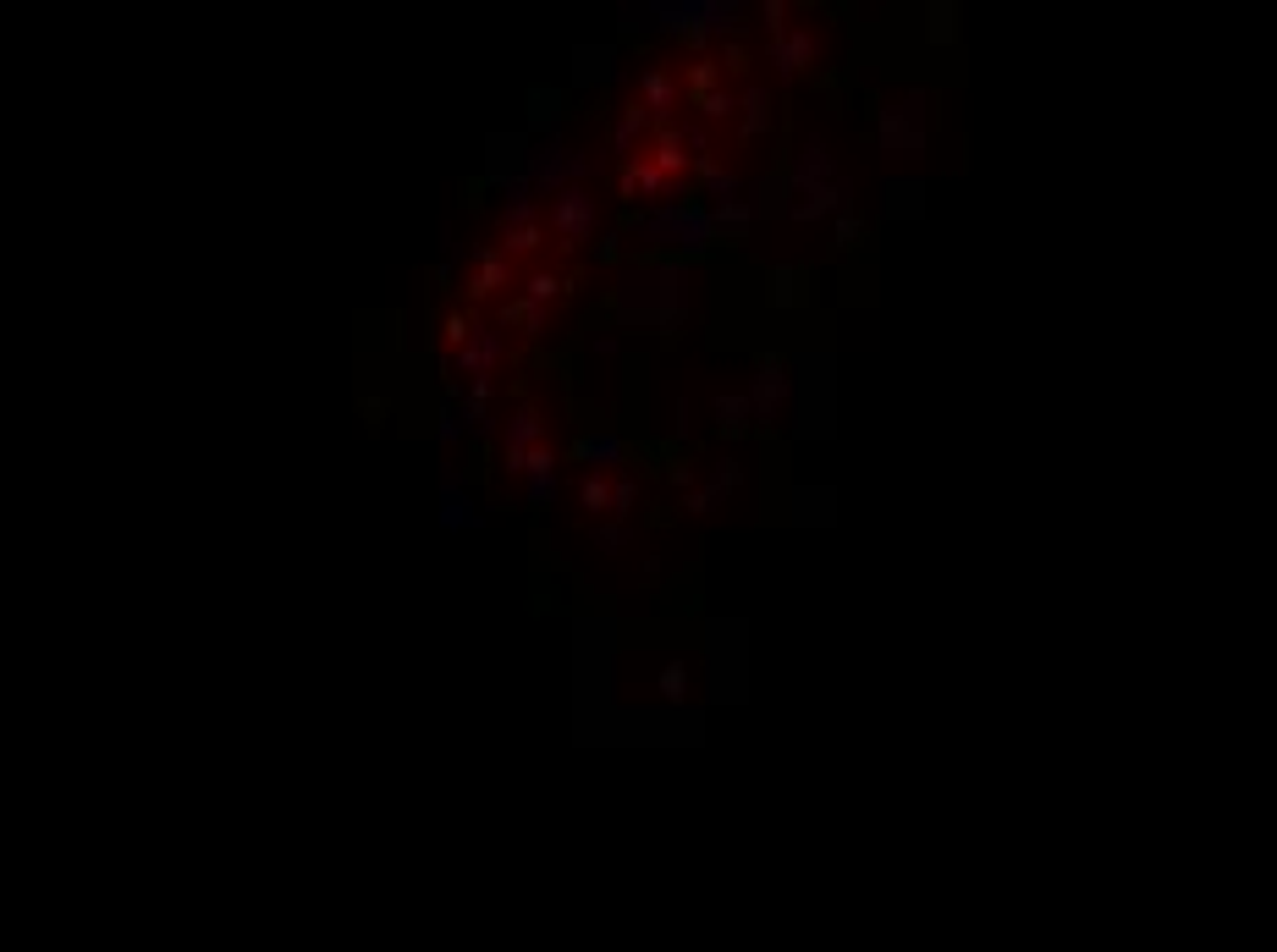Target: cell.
Segmentation results:
<instances>
[{
    "instance_id": "6da1fadb",
    "label": "cell",
    "mask_w": 1277,
    "mask_h": 952,
    "mask_svg": "<svg viewBox=\"0 0 1277 952\" xmlns=\"http://www.w3.org/2000/svg\"><path fill=\"white\" fill-rule=\"evenodd\" d=\"M545 226H551V238L557 248H584V242L595 238V199L584 193V187H562V193H551V209H545Z\"/></svg>"
},
{
    "instance_id": "7a4b0ae2",
    "label": "cell",
    "mask_w": 1277,
    "mask_h": 952,
    "mask_svg": "<svg viewBox=\"0 0 1277 952\" xmlns=\"http://www.w3.org/2000/svg\"><path fill=\"white\" fill-rule=\"evenodd\" d=\"M590 171H595V160H590V154L562 149V143H557V133H551V143H540L534 154H524V182L528 187H551V193H562V182H573V176H590Z\"/></svg>"
},
{
    "instance_id": "3957f363",
    "label": "cell",
    "mask_w": 1277,
    "mask_h": 952,
    "mask_svg": "<svg viewBox=\"0 0 1277 952\" xmlns=\"http://www.w3.org/2000/svg\"><path fill=\"white\" fill-rule=\"evenodd\" d=\"M645 232L650 238H672L678 248L699 254V248H711V209L705 205H678V199H672L655 221H645Z\"/></svg>"
},
{
    "instance_id": "277c9868",
    "label": "cell",
    "mask_w": 1277,
    "mask_h": 952,
    "mask_svg": "<svg viewBox=\"0 0 1277 952\" xmlns=\"http://www.w3.org/2000/svg\"><path fill=\"white\" fill-rule=\"evenodd\" d=\"M540 435H545L540 408H534V402H518V408L507 413V474H524V458L540 446Z\"/></svg>"
},
{
    "instance_id": "5b68a950",
    "label": "cell",
    "mask_w": 1277,
    "mask_h": 952,
    "mask_svg": "<svg viewBox=\"0 0 1277 952\" xmlns=\"http://www.w3.org/2000/svg\"><path fill=\"white\" fill-rule=\"evenodd\" d=\"M787 182H793V193H810V187H826V182H832V154H826V143H820V138H810V143L799 149V166H793V176H787Z\"/></svg>"
},
{
    "instance_id": "8992f818",
    "label": "cell",
    "mask_w": 1277,
    "mask_h": 952,
    "mask_svg": "<svg viewBox=\"0 0 1277 952\" xmlns=\"http://www.w3.org/2000/svg\"><path fill=\"white\" fill-rule=\"evenodd\" d=\"M495 358H501V331H485V325H479L474 336H468V341L458 347V369L479 380V374H491Z\"/></svg>"
},
{
    "instance_id": "52a82bcc",
    "label": "cell",
    "mask_w": 1277,
    "mask_h": 952,
    "mask_svg": "<svg viewBox=\"0 0 1277 952\" xmlns=\"http://www.w3.org/2000/svg\"><path fill=\"white\" fill-rule=\"evenodd\" d=\"M810 61H815V34H782V39H771V67L782 72V78H799Z\"/></svg>"
},
{
    "instance_id": "ba28073f",
    "label": "cell",
    "mask_w": 1277,
    "mask_h": 952,
    "mask_svg": "<svg viewBox=\"0 0 1277 952\" xmlns=\"http://www.w3.org/2000/svg\"><path fill=\"white\" fill-rule=\"evenodd\" d=\"M507 275H512V265H507V254H501V248H479L474 281H468V298H491L495 287H507Z\"/></svg>"
},
{
    "instance_id": "9c48e42d",
    "label": "cell",
    "mask_w": 1277,
    "mask_h": 952,
    "mask_svg": "<svg viewBox=\"0 0 1277 952\" xmlns=\"http://www.w3.org/2000/svg\"><path fill=\"white\" fill-rule=\"evenodd\" d=\"M787 392V374H782V358H760V380H754V419H771V408L782 402Z\"/></svg>"
},
{
    "instance_id": "30bf717a",
    "label": "cell",
    "mask_w": 1277,
    "mask_h": 952,
    "mask_svg": "<svg viewBox=\"0 0 1277 952\" xmlns=\"http://www.w3.org/2000/svg\"><path fill=\"white\" fill-rule=\"evenodd\" d=\"M639 94H645V116H650V127H661L666 121V111H672V78H666L661 67H645L639 72Z\"/></svg>"
},
{
    "instance_id": "8fae6325",
    "label": "cell",
    "mask_w": 1277,
    "mask_h": 952,
    "mask_svg": "<svg viewBox=\"0 0 1277 952\" xmlns=\"http://www.w3.org/2000/svg\"><path fill=\"white\" fill-rule=\"evenodd\" d=\"M683 143H688V138H683L672 121H661V127H655V160H650V166L661 171V176H683V166H688Z\"/></svg>"
},
{
    "instance_id": "7c38bea8",
    "label": "cell",
    "mask_w": 1277,
    "mask_h": 952,
    "mask_svg": "<svg viewBox=\"0 0 1277 952\" xmlns=\"http://www.w3.org/2000/svg\"><path fill=\"white\" fill-rule=\"evenodd\" d=\"M826 209H848V199H843V187L837 182L799 193V205H787V215H793V221H815V215H826Z\"/></svg>"
},
{
    "instance_id": "4fadbf2b",
    "label": "cell",
    "mask_w": 1277,
    "mask_h": 952,
    "mask_svg": "<svg viewBox=\"0 0 1277 952\" xmlns=\"http://www.w3.org/2000/svg\"><path fill=\"white\" fill-rule=\"evenodd\" d=\"M639 193L661 199V193H666V176L650 166V160H639V154H633L628 166H623V199H639Z\"/></svg>"
},
{
    "instance_id": "5bb4252c",
    "label": "cell",
    "mask_w": 1277,
    "mask_h": 952,
    "mask_svg": "<svg viewBox=\"0 0 1277 952\" xmlns=\"http://www.w3.org/2000/svg\"><path fill=\"white\" fill-rule=\"evenodd\" d=\"M573 458L590 462V468H612V462H623V441L617 435H579Z\"/></svg>"
},
{
    "instance_id": "9a60e30c",
    "label": "cell",
    "mask_w": 1277,
    "mask_h": 952,
    "mask_svg": "<svg viewBox=\"0 0 1277 952\" xmlns=\"http://www.w3.org/2000/svg\"><path fill=\"white\" fill-rule=\"evenodd\" d=\"M738 111H744V138H766L771 133V88H750Z\"/></svg>"
},
{
    "instance_id": "2e32d148",
    "label": "cell",
    "mask_w": 1277,
    "mask_h": 952,
    "mask_svg": "<svg viewBox=\"0 0 1277 952\" xmlns=\"http://www.w3.org/2000/svg\"><path fill=\"white\" fill-rule=\"evenodd\" d=\"M716 429H721L727 441H738V435L750 429V402H744V397H716Z\"/></svg>"
},
{
    "instance_id": "e0dca14e",
    "label": "cell",
    "mask_w": 1277,
    "mask_h": 952,
    "mask_svg": "<svg viewBox=\"0 0 1277 952\" xmlns=\"http://www.w3.org/2000/svg\"><path fill=\"white\" fill-rule=\"evenodd\" d=\"M645 127H650L645 105H628V111L617 116V127H612V149H617V154H628V149H633V138L645 133Z\"/></svg>"
},
{
    "instance_id": "ac0fdd59",
    "label": "cell",
    "mask_w": 1277,
    "mask_h": 952,
    "mask_svg": "<svg viewBox=\"0 0 1277 952\" xmlns=\"http://www.w3.org/2000/svg\"><path fill=\"white\" fill-rule=\"evenodd\" d=\"M567 287H573V281H567V275L534 270V275H528V292H524V298H528V303H534V308H545V303H557V298H562Z\"/></svg>"
},
{
    "instance_id": "d6986e66",
    "label": "cell",
    "mask_w": 1277,
    "mask_h": 952,
    "mask_svg": "<svg viewBox=\"0 0 1277 952\" xmlns=\"http://www.w3.org/2000/svg\"><path fill=\"white\" fill-rule=\"evenodd\" d=\"M501 238H507V242H501V254H507V259L512 254H534V248H540V238H545V226H534V221H528V226H501Z\"/></svg>"
},
{
    "instance_id": "ffe728a7",
    "label": "cell",
    "mask_w": 1277,
    "mask_h": 952,
    "mask_svg": "<svg viewBox=\"0 0 1277 952\" xmlns=\"http://www.w3.org/2000/svg\"><path fill=\"white\" fill-rule=\"evenodd\" d=\"M501 320L507 325H524L528 336H540V325H545V308H534L528 298H512L507 308H501Z\"/></svg>"
},
{
    "instance_id": "44dd1931",
    "label": "cell",
    "mask_w": 1277,
    "mask_h": 952,
    "mask_svg": "<svg viewBox=\"0 0 1277 952\" xmlns=\"http://www.w3.org/2000/svg\"><path fill=\"white\" fill-rule=\"evenodd\" d=\"M865 238H870V226L859 221V215H853V205H848V209H837V248L848 254V248H859Z\"/></svg>"
},
{
    "instance_id": "7402d4cb",
    "label": "cell",
    "mask_w": 1277,
    "mask_h": 952,
    "mask_svg": "<svg viewBox=\"0 0 1277 952\" xmlns=\"http://www.w3.org/2000/svg\"><path fill=\"white\" fill-rule=\"evenodd\" d=\"M612 72V50H579V83H606Z\"/></svg>"
},
{
    "instance_id": "603a6c76",
    "label": "cell",
    "mask_w": 1277,
    "mask_h": 952,
    "mask_svg": "<svg viewBox=\"0 0 1277 952\" xmlns=\"http://www.w3.org/2000/svg\"><path fill=\"white\" fill-rule=\"evenodd\" d=\"M716 78H721V67H716V61H694V67H688V100H705V94H716Z\"/></svg>"
},
{
    "instance_id": "cb8c5ba5",
    "label": "cell",
    "mask_w": 1277,
    "mask_h": 952,
    "mask_svg": "<svg viewBox=\"0 0 1277 952\" xmlns=\"http://www.w3.org/2000/svg\"><path fill=\"white\" fill-rule=\"evenodd\" d=\"M579 501H584V507H590V512H595V518H600V512H612V485H606V479H595V474H590V479H584V485H579Z\"/></svg>"
},
{
    "instance_id": "d4e9b609",
    "label": "cell",
    "mask_w": 1277,
    "mask_h": 952,
    "mask_svg": "<svg viewBox=\"0 0 1277 952\" xmlns=\"http://www.w3.org/2000/svg\"><path fill=\"white\" fill-rule=\"evenodd\" d=\"M804 281H810L804 270H771V287H777V303H799V298H804V292H799Z\"/></svg>"
},
{
    "instance_id": "484cf974",
    "label": "cell",
    "mask_w": 1277,
    "mask_h": 952,
    "mask_svg": "<svg viewBox=\"0 0 1277 952\" xmlns=\"http://www.w3.org/2000/svg\"><path fill=\"white\" fill-rule=\"evenodd\" d=\"M528 501H534V507H551V501H557V474H528Z\"/></svg>"
},
{
    "instance_id": "4316f807",
    "label": "cell",
    "mask_w": 1277,
    "mask_h": 952,
    "mask_svg": "<svg viewBox=\"0 0 1277 952\" xmlns=\"http://www.w3.org/2000/svg\"><path fill=\"white\" fill-rule=\"evenodd\" d=\"M474 331H479L474 314H446V341H452V347H463V341L474 336Z\"/></svg>"
},
{
    "instance_id": "83f0119b",
    "label": "cell",
    "mask_w": 1277,
    "mask_h": 952,
    "mask_svg": "<svg viewBox=\"0 0 1277 952\" xmlns=\"http://www.w3.org/2000/svg\"><path fill=\"white\" fill-rule=\"evenodd\" d=\"M694 105H699V111H705L711 121H727V116L738 111V100H733V94H705V100H694Z\"/></svg>"
},
{
    "instance_id": "f1b7e54d",
    "label": "cell",
    "mask_w": 1277,
    "mask_h": 952,
    "mask_svg": "<svg viewBox=\"0 0 1277 952\" xmlns=\"http://www.w3.org/2000/svg\"><path fill=\"white\" fill-rule=\"evenodd\" d=\"M557 116H562V94H534V127H557Z\"/></svg>"
},
{
    "instance_id": "f546056e",
    "label": "cell",
    "mask_w": 1277,
    "mask_h": 952,
    "mask_svg": "<svg viewBox=\"0 0 1277 952\" xmlns=\"http://www.w3.org/2000/svg\"><path fill=\"white\" fill-rule=\"evenodd\" d=\"M661 694H666V699H683V694H688V672H683L678 661H672V666L661 672Z\"/></svg>"
},
{
    "instance_id": "4dcf8cb0",
    "label": "cell",
    "mask_w": 1277,
    "mask_h": 952,
    "mask_svg": "<svg viewBox=\"0 0 1277 952\" xmlns=\"http://www.w3.org/2000/svg\"><path fill=\"white\" fill-rule=\"evenodd\" d=\"M711 199H716V205L738 199V176H733V171H716V176H711Z\"/></svg>"
},
{
    "instance_id": "1f68e13d",
    "label": "cell",
    "mask_w": 1277,
    "mask_h": 952,
    "mask_svg": "<svg viewBox=\"0 0 1277 952\" xmlns=\"http://www.w3.org/2000/svg\"><path fill=\"white\" fill-rule=\"evenodd\" d=\"M633 501H639V485H633V479H617L612 485V512H628Z\"/></svg>"
},
{
    "instance_id": "d6a6232c",
    "label": "cell",
    "mask_w": 1277,
    "mask_h": 952,
    "mask_svg": "<svg viewBox=\"0 0 1277 952\" xmlns=\"http://www.w3.org/2000/svg\"><path fill=\"white\" fill-rule=\"evenodd\" d=\"M463 429V402H446V419H441V441H458Z\"/></svg>"
},
{
    "instance_id": "836d02e7",
    "label": "cell",
    "mask_w": 1277,
    "mask_h": 952,
    "mask_svg": "<svg viewBox=\"0 0 1277 952\" xmlns=\"http://www.w3.org/2000/svg\"><path fill=\"white\" fill-rule=\"evenodd\" d=\"M721 67H727V72H744V67H750V50L733 39V45H727V55H721Z\"/></svg>"
},
{
    "instance_id": "e575fe53",
    "label": "cell",
    "mask_w": 1277,
    "mask_h": 952,
    "mask_svg": "<svg viewBox=\"0 0 1277 952\" xmlns=\"http://www.w3.org/2000/svg\"><path fill=\"white\" fill-rule=\"evenodd\" d=\"M491 397H495V380H491V374H479V380H474V392H468V402H479V408H485Z\"/></svg>"
},
{
    "instance_id": "d590c367",
    "label": "cell",
    "mask_w": 1277,
    "mask_h": 952,
    "mask_svg": "<svg viewBox=\"0 0 1277 952\" xmlns=\"http://www.w3.org/2000/svg\"><path fill=\"white\" fill-rule=\"evenodd\" d=\"M716 171H721V166H716V154H705V149H699V154H694V176H699V182H711Z\"/></svg>"
},
{
    "instance_id": "8d00e7d4",
    "label": "cell",
    "mask_w": 1277,
    "mask_h": 952,
    "mask_svg": "<svg viewBox=\"0 0 1277 952\" xmlns=\"http://www.w3.org/2000/svg\"><path fill=\"white\" fill-rule=\"evenodd\" d=\"M782 12H787L782 0H771V6H766V28H771V39H782Z\"/></svg>"
}]
</instances>
